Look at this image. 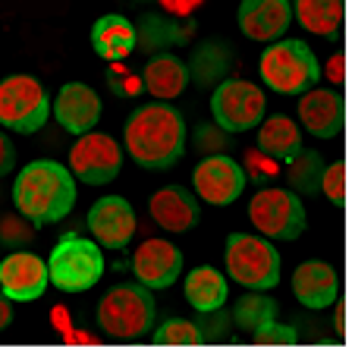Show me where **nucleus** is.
Returning a JSON list of instances; mask_svg holds the SVG:
<instances>
[{"instance_id": "f257e3e1", "label": "nucleus", "mask_w": 352, "mask_h": 352, "mask_svg": "<svg viewBox=\"0 0 352 352\" xmlns=\"http://www.w3.org/2000/svg\"><path fill=\"white\" fill-rule=\"evenodd\" d=\"M126 151L139 167L145 170H167L186 154L189 126L183 113L167 101L139 104L126 117L123 126Z\"/></svg>"}, {"instance_id": "f03ea898", "label": "nucleus", "mask_w": 352, "mask_h": 352, "mask_svg": "<svg viewBox=\"0 0 352 352\" xmlns=\"http://www.w3.org/2000/svg\"><path fill=\"white\" fill-rule=\"evenodd\" d=\"M13 205L35 227L57 223L76 208V176L60 161H32L13 179Z\"/></svg>"}, {"instance_id": "7ed1b4c3", "label": "nucleus", "mask_w": 352, "mask_h": 352, "mask_svg": "<svg viewBox=\"0 0 352 352\" xmlns=\"http://www.w3.org/2000/svg\"><path fill=\"white\" fill-rule=\"evenodd\" d=\"M154 318H157L154 296L139 280L113 286L98 302V327L101 333H107L110 340H120V343L145 340L154 327Z\"/></svg>"}, {"instance_id": "20e7f679", "label": "nucleus", "mask_w": 352, "mask_h": 352, "mask_svg": "<svg viewBox=\"0 0 352 352\" xmlns=\"http://www.w3.org/2000/svg\"><path fill=\"white\" fill-rule=\"evenodd\" d=\"M258 76L277 95L299 98L302 91L318 85L321 66H318L315 51L302 38H277L258 57Z\"/></svg>"}, {"instance_id": "39448f33", "label": "nucleus", "mask_w": 352, "mask_h": 352, "mask_svg": "<svg viewBox=\"0 0 352 352\" xmlns=\"http://www.w3.org/2000/svg\"><path fill=\"white\" fill-rule=\"evenodd\" d=\"M227 274L245 289L255 293H267L280 283V252L267 236H252V233H230L227 236Z\"/></svg>"}, {"instance_id": "423d86ee", "label": "nucleus", "mask_w": 352, "mask_h": 352, "mask_svg": "<svg viewBox=\"0 0 352 352\" xmlns=\"http://www.w3.org/2000/svg\"><path fill=\"white\" fill-rule=\"evenodd\" d=\"M104 252L95 239L66 233L57 239L47 258V274L60 293H85L104 277Z\"/></svg>"}, {"instance_id": "0eeeda50", "label": "nucleus", "mask_w": 352, "mask_h": 352, "mask_svg": "<svg viewBox=\"0 0 352 352\" xmlns=\"http://www.w3.org/2000/svg\"><path fill=\"white\" fill-rule=\"evenodd\" d=\"M51 117V98L29 73L0 79V126L19 135H35Z\"/></svg>"}, {"instance_id": "6e6552de", "label": "nucleus", "mask_w": 352, "mask_h": 352, "mask_svg": "<svg viewBox=\"0 0 352 352\" xmlns=\"http://www.w3.org/2000/svg\"><path fill=\"white\" fill-rule=\"evenodd\" d=\"M249 220L261 236L280 239V242L299 239L308 227L302 195H296L293 189H277V186H264V189H258L252 195Z\"/></svg>"}, {"instance_id": "1a4fd4ad", "label": "nucleus", "mask_w": 352, "mask_h": 352, "mask_svg": "<svg viewBox=\"0 0 352 352\" xmlns=\"http://www.w3.org/2000/svg\"><path fill=\"white\" fill-rule=\"evenodd\" d=\"M264 107H267V98H264L261 85H255L249 79L227 76L223 82H217L211 88V117L230 135L255 129L264 120Z\"/></svg>"}, {"instance_id": "9d476101", "label": "nucleus", "mask_w": 352, "mask_h": 352, "mask_svg": "<svg viewBox=\"0 0 352 352\" xmlns=\"http://www.w3.org/2000/svg\"><path fill=\"white\" fill-rule=\"evenodd\" d=\"M69 173L76 176V183L85 186H107L113 183L123 170V148L113 135L107 132H85L76 135L73 148H69Z\"/></svg>"}, {"instance_id": "9b49d317", "label": "nucleus", "mask_w": 352, "mask_h": 352, "mask_svg": "<svg viewBox=\"0 0 352 352\" xmlns=\"http://www.w3.org/2000/svg\"><path fill=\"white\" fill-rule=\"evenodd\" d=\"M245 167L230 154H205L192 170V192L198 201L214 208H230L245 192Z\"/></svg>"}, {"instance_id": "f8f14e48", "label": "nucleus", "mask_w": 352, "mask_h": 352, "mask_svg": "<svg viewBox=\"0 0 352 352\" xmlns=\"http://www.w3.org/2000/svg\"><path fill=\"white\" fill-rule=\"evenodd\" d=\"M88 233L101 249L120 252L129 245V239L135 236V208L126 195H104L95 205L88 208Z\"/></svg>"}, {"instance_id": "ddd939ff", "label": "nucleus", "mask_w": 352, "mask_h": 352, "mask_svg": "<svg viewBox=\"0 0 352 352\" xmlns=\"http://www.w3.org/2000/svg\"><path fill=\"white\" fill-rule=\"evenodd\" d=\"M132 274L148 289H167L183 277V252L170 239H145L132 255Z\"/></svg>"}, {"instance_id": "4468645a", "label": "nucleus", "mask_w": 352, "mask_h": 352, "mask_svg": "<svg viewBox=\"0 0 352 352\" xmlns=\"http://www.w3.org/2000/svg\"><path fill=\"white\" fill-rule=\"evenodd\" d=\"M51 274H47V261L35 252H10L0 261V289L13 302H32L47 289Z\"/></svg>"}, {"instance_id": "2eb2a0df", "label": "nucleus", "mask_w": 352, "mask_h": 352, "mask_svg": "<svg viewBox=\"0 0 352 352\" xmlns=\"http://www.w3.org/2000/svg\"><path fill=\"white\" fill-rule=\"evenodd\" d=\"M51 110H54V120L69 135H85V132H91L101 123V98L85 82H66V85H60Z\"/></svg>"}, {"instance_id": "dca6fc26", "label": "nucleus", "mask_w": 352, "mask_h": 352, "mask_svg": "<svg viewBox=\"0 0 352 352\" xmlns=\"http://www.w3.org/2000/svg\"><path fill=\"white\" fill-rule=\"evenodd\" d=\"M236 25L249 41H277L293 25V0H242Z\"/></svg>"}, {"instance_id": "f3484780", "label": "nucleus", "mask_w": 352, "mask_h": 352, "mask_svg": "<svg viewBox=\"0 0 352 352\" xmlns=\"http://www.w3.org/2000/svg\"><path fill=\"white\" fill-rule=\"evenodd\" d=\"M299 123L315 139H337L343 129V95L337 88L311 85L299 95Z\"/></svg>"}, {"instance_id": "a211bd4d", "label": "nucleus", "mask_w": 352, "mask_h": 352, "mask_svg": "<svg viewBox=\"0 0 352 352\" xmlns=\"http://www.w3.org/2000/svg\"><path fill=\"white\" fill-rule=\"evenodd\" d=\"M148 214L164 233H189L201 220V205L186 186H164L148 198Z\"/></svg>"}, {"instance_id": "6ab92c4d", "label": "nucleus", "mask_w": 352, "mask_h": 352, "mask_svg": "<svg viewBox=\"0 0 352 352\" xmlns=\"http://www.w3.org/2000/svg\"><path fill=\"white\" fill-rule=\"evenodd\" d=\"M293 296L311 311L330 308L340 299V274L327 261H302L293 271Z\"/></svg>"}, {"instance_id": "aec40b11", "label": "nucleus", "mask_w": 352, "mask_h": 352, "mask_svg": "<svg viewBox=\"0 0 352 352\" xmlns=\"http://www.w3.org/2000/svg\"><path fill=\"white\" fill-rule=\"evenodd\" d=\"M139 79H142V91H148L154 101H173L189 85V66L173 51H161L145 60Z\"/></svg>"}, {"instance_id": "412c9836", "label": "nucleus", "mask_w": 352, "mask_h": 352, "mask_svg": "<svg viewBox=\"0 0 352 352\" xmlns=\"http://www.w3.org/2000/svg\"><path fill=\"white\" fill-rule=\"evenodd\" d=\"M135 22H129L120 13H104L91 25V51L107 63H123L129 54H135Z\"/></svg>"}, {"instance_id": "4be33fe9", "label": "nucleus", "mask_w": 352, "mask_h": 352, "mask_svg": "<svg viewBox=\"0 0 352 352\" xmlns=\"http://www.w3.org/2000/svg\"><path fill=\"white\" fill-rule=\"evenodd\" d=\"M233 63H236V54L227 41L205 38V41L192 51V57L186 60V66H189V82H195L198 88H214L217 82H223L230 76Z\"/></svg>"}, {"instance_id": "5701e85b", "label": "nucleus", "mask_w": 352, "mask_h": 352, "mask_svg": "<svg viewBox=\"0 0 352 352\" xmlns=\"http://www.w3.org/2000/svg\"><path fill=\"white\" fill-rule=\"evenodd\" d=\"M192 32H195V22L176 19V16H167V13H145L139 19V25H135L139 47H145V51H154V54L189 44Z\"/></svg>"}, {"instance_id": "b1692460", "label": "nucleus", "mask_w": 352, "mask_h": 352, "mask_svg": "<svg viewBox=\"0 0 352 352\" xmlns=\"http://www.w3.org/2000/svg\"><path fill=\"white\" fill-rule=\"evenodd\" d=\"M183 293L186 302L195 308L198 315H208L214 308H223L230 299V283L227 277L211 267V264H201L195 271H189V277L183 280Z\"/></svg>"}, {"instance_id": "393cba45", "label": "nucleus", "mask_w": 352, "mask_h": 352, "mask_svg": "<svg viewBox=\"0 0 352 352\" xmlns=\"http://www.w3.org/2000/svg\"><path fill=\"white\" fill-rule=\"evenodd\" d=\"M299 148H302V129L296 126V120L274 113V117L258 123V151L264 157H271L274 164H286Z\"/></svg>"}, {"instance_id": "a878e982", "label": "nucleus", "mask_w": 352, "mask_h": 352, "mask_svg": "<svg viewBox=\"0 0 352 352\" xmlns=\"http://www.w3.org/2000/svg\"><path fill=\"white\" fill-rule=\"evenodd\" d=\"M293 19L311 35H337L343 25V0H293Z\"/></svg>"}, {"instance_id": "bb28decb", "label": "nucleus", "mask_w": 352, "mask_h": 352, "mask_svg": "<svg viewBox=\"0 0 352 352\" xmlns=\"http://www.w3.org/2000/svg\"><path fill=\"white\" fill-rule=\"evenodd\" d=\"M321 173H324V157L311 148H299V151L286 161V183L296 195H318L321 192Z\"/></svg>"}, {"instance_id": "cd10ccee", "label": "nucleus", "mask_w": 352, "mask_h": 352, "mask_svg": "<svg viewBox=\"0 0 352 352\" xmlns=\"http://www.w3.org/2000/svg\"><path fill=\"white\" fill-rule=\"evenodd\" d=\"M233 321H236V327H242L245 333H255L264 324L277 321V299L252 289V293H245L233 305Z\"/></svg>"}, {"instance_id": "c85d7f7f", "label": "nucleus", "mask_w": 352, "mask_h": 352, "mask_svg": "<svg viewBox=\"0 0 352 352\" xmlns=\"http://www.w3.org/2000/svg\"><path fill=\"white\" fill-rule=\"evenodd\" d=\"M151 343L157 346H201V327L195 321H186V318H167L161 327L151 330Z\"/></svg>"}, {"instance_id": "c756f323", "label": "nucleus", "mask_w": 352, "mask_h": 352, "mask_svg": "<svg viewBox=\"0 0 352 352\" xmlns=\"http://www.w3.org/2000/svg\"><path fill=\"white\" fill-rule=\"evenodd\" d=\"M32 239H35V223L29 217H22L19 211L7 214V217L0 220V242L7 249H19V245H25Z\"/></svg>"}, {"instance_id": "7c9ffc66", "label": "nucleus", "mask_w": 352, "mask_h": 352, "mask_svg": "<svg viewBox=\"0 0 352 352\" xmlns=\"http://www.w3.org/2000/svg\"><path fill=\"white\" fill-rule=\"evenodd\" d=\"M249 337H252V343H258V346H296L299 343V333H296L293 324H277V321L264 324L261 330H255Z\"/></svg>"}, {"instance_id": "2f4dec72", "label": "nucleus", "mask_w": 352, "mask_h": 352, "mask_svg": "<svg viewBox=\"0 0 352 352\" xmlns=\"http://www.w3.org/2000/svg\"><path fill=\"white\" fill-rule=\"evenodd\" d=\"M321 192L330 198V201H333V205H343V201H346V164L343 161L324 164Z\"/></svg>"}, {"instance_id": "473e14b6", "label": "nucleus", "mask_w": 352, "mask_h": 352, "mask_svg": "<svg viewBox=\"0 0 352 352\" xmlns=\"http://www.w3.org/2000/svg\"><path fill=\"white\" fill-rule=\"evenodd\" d=\"M195 145H198V151L220 154L223 148L230 145V132H223L217 123H211V126H198V129H195Z\"/></svg>"}, {"instance_id": "72a5a7b5", "label": "nucleus", "mask_w": 352, "mask_h": 352, "mask_svg": "<svg viewBox=\"0 0 352 352\" xmlns=\"http://www.w3.org/2000/svg\"><path fill=\"white\" fill-rule=\"evenodd\" d=\"M161 13L176 16V19H189L198 7H205V0H157Z\"/></svg>"}, {"instance_id": "f704fd0d", "label": "nucleus", "mask_w": 352, "mask_h": 352, "mask_svg": "<svg viewBox=\"0 0 352 352\" xmlns=\"http://www.w3.org/2000/svg\"><path fill=\"white\" fill-rule=\"evenodd\" d=\"M211 315H214L211 324H201V321H198L205 343H208V340H223V337H227V330H223V327H227V315H223V308H214Z\"/></svg>"}, {"instance_id": "c9c22d12", "label": "nucleus", "mask_w": 352, "mask_h": 352, "mask_svg": "<svg viewBox=\"0 0 352 352\" xmlns=\"http://www.w3.org/2000/svg\"><path fill=\"white\" fill-rule=\"evenodd\" d=\"M16 167V145L7 132L0 129V176H7Z\"/></svg>"}, {"instance_id": "e433bc0d", "label": "nucleus", "mask_w": 352, "mask_h": 352, "mask_svg": "<svg viewBox=\"0 0 352 352\" xmlns=\"http://www.w3.org/2000/svg\"><path fill=\"white\" fill-rule=\"evenodd\" d=\"M343 69H346V57L343 54H333L327 63V73H330V82H333V85H343Z\"/></svg>"}, {"instance_id": "4c0bfd02", "label": "nucleus", "mask_w": 352, "mask_h": 352, "mask_svg": "<svg viewBox=\"0 0 352 352\" xmlns=\"http://www.w3.org/2000/svg\"><path fill=\"white\" fill-rule=\"evenodd\" d=\"M10 321H13V299L0 289V330H7Z\"/></svg>"}, {"instance_id": "58836bf2", "label": "nucleus", "mask_w": 352, "mask_h": 352, "mask_svg": "<svg viewBox=\"0 0 352 352\" xmlns=\"http://www.w3.org/2000/svg\"><path fill=\"white\" fill-rule=\"evenodd\" d=\"M343 321H346V311H343V302L337 299V315H333V324H337L340 333H343Z\"/></svg>"}, {"instance_id": "ea45409f", "label": "nucleus", "mask_w": 352, "mask_h": 352, "mask_svg": "<svg viewBox=\"0 0 352 352\" xmlns=\"http://www.w3.org/2000/svg\"><path fill=\"white\" fill-rule=\"evenodd\" d=\"M132 3H142V0H132Z\"/></svg>"}]
</instances>
